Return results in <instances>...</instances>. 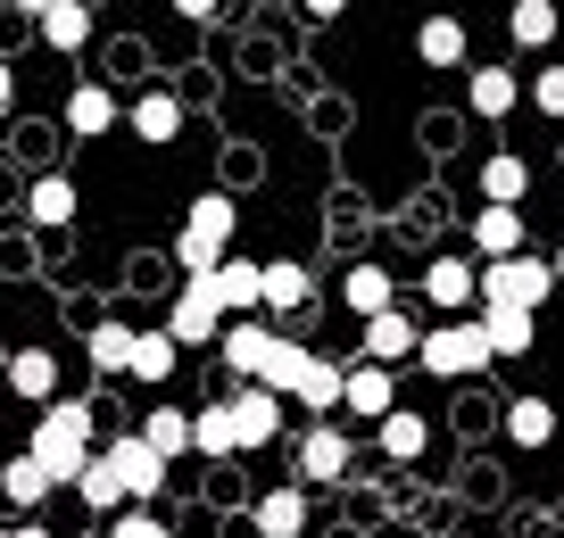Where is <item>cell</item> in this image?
Masks as SVG:
<instances>
[{
    "mask_svg": "<svg viewBox=\"0 0 564 538\" xmlns=\"http://www.w3.org/2000/svg\"><path fill=\"white\" fill-rule=\"evenodd\" d=\"M232 232H241V208H232V191H199V199H192V216H183V232H175V265H183V282H208L216 265L232 257Z\"/></svg>",
    "mask_w": 564,
    "mask_h": 538,
    "instance_id": "cell-2",
    "label": "cell"
},
{
    "mask_svg": "<svg viewBox=\"0 0 564 538\" xmlns=\"http://www.w3.org/2000/svg\"><path fill=\"white\" fill-rule=\"evenodd\" d=\"M474 249H481V265L523 257V208H481L474 216Z\"/></svg>",
    "mask_w": 564,
    "mask_h": 538,
    "instance_id": "cell-20",
    "label": "cell"
},
{
    "mask_svg": "<svg viewBox=\"0 0 564 538\" xmlns=\"http://www.w3.org/2000/svg\"><path fill=\"white\" fill-rule=\"evenodd\" d=\"M133 356H141V331L117 323V315H100V323H91V373H133Z\"/></svg>",
    "mask_w": 564,
    "mask_h": 538,
    "instance_id": "cell-23",
    "label": "cell"
},
{
    "mask_svg": "<svg viewBox=\"0 0 564 538\" xmlns=\"http://www.w3.org/2000/svg\"><path fill=\"white\" fill-rule=\"evenodd\" d=\"M340 415L382 431V422L399 415V373H390V365H349V398H340Z\"/></svg>",
    "mask_w": 564,
    "mask_h": 538,
    "instance_id": "cell-10",
    "label": "cell"
},
{
    "mask_svg": "<svg viewBox=\"0 0 564 538\" xmlns=\"http://www.w3.org/2000/svg\"><path fill=\"white\" fill-rule=\"evenodd\" d=\"M507 439L514 448H547V439H556V406L547 398H514L507 406Z\"/></svg>",
    "mask_w": 564,
    "mask_h": 538,
    "instance_id": "cell-33",
    "label": "cell"
},
{
    "mask_svg": "<svg viewBox=\"0 0 564 538\" xmlns=\"http://www.w3.org/2000/svg\"><path fill=\"white\" fill-rule=\"evenodd\" d=\"M349 481V431L340 422H316V431L300 439V488H333Z\"/></svg>",
    "mask_w": 564,
    "mask_h": 538,
    "instance_id": "cell-13",
    "label": "cell"
},
{
    "mask_svg": "<svg viewBox=\"0 0 564 538\" xmlns=\"http://www.w3.org/2000/svg\"><path fill=\"white\" fill-rule=\"evenodd\" d=\"M547 298H556V265L547 257H507V265H481V307H523V315H540Z\"/></svg>",
    "mask_w": 564,
    "mask_h": 538,
    "instance_id": "cell-4",
    "label": "cell"
},
{
    "mask_svg": "<svg viewBox=\"0 0 564 538\" xmlns=\"http://www.w3.org/2000/svg\"><path fill=\"white\" fill-rule=\"evenodd\" d=\"M556 166H564V141H556Z\"/></svg>",
    "mask_w": 564,
    "mask_h": 538,
    "instance_id": "cell-43",
    "label": "cell"
},
{
    "mask_svg": "<svg viewBox=\"0 0 564 538\" xmlns=\"http://www.w3.org/2000/svg\"><path fill=\"white\" fill-rule=\"evenodd\" d=\"M0 538H51V530H42V521H9Z\"/></svg>",
    "mask_w": 564,
    "mask_h": 538,
    "instance_id": "cell-39",
    "label": "cell"
},
{
    "mask_svg": "<svg viewBox=\"0 0 564 538\" xmlns=\"http://www.w3.org/2000/svg\"><path fill=\"white\" fill-rule=\"evenodd\" d=\"M34 25H42L51 51H84V42H91V9H84V0H42Z\"/></svg>",
    "mask_w": 564,
    "mask_h": 538,
    "instance_id": "cell-22",
    "label": "cell"
},
{
    "mask_svg": "<svg viewBox=\"0 0 564 538\" xmlns=\"http://www.w3.org/2000/svg\"><path fill=\"white\" fill-rule=\"evenodd\" d=\"M208 298L225 307V323H249V315L265 307V265H258V257H225V265L208 274Z\"/></svg>",
    "mask_w": 564,
    "mask_h": 538,
    "instance_id": "cell-9",
    "label": "cell"
},
{
    "mask_svg": "<svg viewBox=\"0 0 564 538\" xmlns=\"http://www.w3.org/2000/svg\"><path fill=\"white\" fill-rule=\"evenodd\" d=\"M340 298H349V315H357V323H373V315H390V307H399V282H390V265L357 257L349 274H340Z\"/></svg>",
    "mask_w": 564,
    "mask_h": 538,
    "instance_id": "cell-14",
    "label": "cell"
},
{
    "mask_svg": "<svg viewBox=\"0 0 564 538\" xmlns=\"http://www.w3.org/2000/svg\"><path fill=\"white\" fill-rule=\"evenodd\" d=\"M166 331H175V348H216V340H225V307L208 298V282H183V290H175Z\"/></svg>",
    "mask_w": 564,
    "mask_h": 538,
    "instance_id": "cell-8",
    "label": "cell"
},
{
    "mask_svg": "<svg viewBox=\"0 0 564 538\" xmlns=\"http://www.w3.org/2000/svg\"><path fill=\"white\" fill-rule=\"evenodd\" d=\"M9 91H18V75H9V58H0V108H9Z\"/></svg>",
    "mask_w": 564,
    "mask_h": 538,
    "instance_id": "cell-40",
    "label": "cell"
},
{
    "mask_svg": "<svg viewBox=\"0 0 564 538\" xmlns=\"http://www.w3.org/2000/svg\"><path fill=\"white\" fill-rule=\"evenodd\" d=\"M51 488H58V481H51V472H42V464H34V455H9V464H0V497L18 505V514H25V521H34V505H42V497H51Z\"/></svg>",
    "mask_w": 564,
    "mask_h": 538,
    "instance_id": "cell-25",
    "label": "cell"
},
{
    "mask_svg": "<svg viewBox=\"0 0 564 538\" xmlns=\"http://www.w3.org/2000/svg\"><path fill=\"white\" fill-rule=\"evenodd\" d=\"M507 34L523 42V51H547V42H556V9H547V0H514Z\"/></svg>",
    "mask_w": 564,
    "mask_h": 538,
    "instance_id": "cell-35",
    "label": "cell"
},
{
    "mask_svg": "<svg viewBox=\"0 0 564 538\" xmlns=\"http://www.w3.org/2000/svg\"><path fill=\"white\" fill-rule=\"evenodd\" d=\"M9 389H18L25 406H58V356L51 348H18V356H9Z\"/></svg>",
    "mask_w": 564,
    "mask_h": 538,
    "instance_id": "cell-19",
    "label": "cell"
},
{
    "mask_svg": "<svg viewBox=\"0 0 564 538\" xmlns=\"http://www.w3.org/2000/svg\"><path fill=\"white\" fill-rule=\"evenodd\" d=\"M75 497H84L91 514H108V521H117L124 505H133V497H124V488H117V472L100 464V455H91V472H84V481H75Z\"/></svg>",
    "mask_w": 564,
    "mask_h": 538,
    "instance_id": "cell-36",
    "label": "cell"
},
{
    "mask_svg": "<svg viewBox=\"0 0 564 538\" xmlns=\"http://www.w3.org/2000/svg\"><path fill=\"white\" fill-rule=\"evenodd\" d=\"M75 538H108V530H75Z\"/></svg>",
    "mask_w": 564,
    "mask_h": 538,
    "instance_id": "cell-42",
    "label": "cell"
},
{
    "mask_svg": "<svg viewBox=\"0 0 564 538\" xmlns=\"http://www.w3.org/2000/svg\"><path fill=\"white\" fill-rule=\"evenodd\" d=\"M547 265H556V282H564V241H556V257H547Z\"/></svg>",
    "mask_w": 564,
    "mask_h": 538,
    "instance_id": "cell-41",
    "label": "cell"
},
{
    "mask_svg": "<svg viewBox=\"0 0 564 538\" xmlns=\"http://www.w3.org/2000/svg\"><path fill=\"white\" fill-rule=\"evenodd\" d=\"M514 100H531V84H514L507 67H474L465 75V108H474V117H514Z\"/></svg>",
    "mask_w": 564,
    "mask_h": 538,
    "instance_id": "cell-17",
    "label": "cell"
},
{
    "mask_svg": "<svg viewBox=\"0 0 564 538\" xmlns=\"http://www.w3.org/2000/svg\"><path fill=\"white\" fill-rule=\"evenodd\" d=\"M340 398H349V365H340V356H307V373H300V389H291V406H300V415H333Z\"/></svg>",
    "mask_w": 564,
    "mask_h": 538,
    "instance_id": "cell-15",
    "label": "cell"
},
{
    "mask_svg": "<svg viewBox=\"0 0 564 538\" xmlns=\"http://www.w3.org/2000/svg\"><path fill=\"white\" fill-rule=\"evenodd\" d=\"M25 455H34V464L51 472L58 488H75V481L91 472V406H84V398L42 406V422L25 431Z\"/></svg>",
    "mask_w": 564,
    "mask_h": 538,
    "instance_id": "cell-1",
    "label": "cell"
},
{
    "mask_svg": "<svg viewBox=\"0 0 564 538\" xmlns=\"http://www.w3.org/2000/svg\"><path fill=\"white\" fill-rule=\"evenodd\" d=\"M423 298H432L448 323H465V307L481 315V265L474 257H432L423 265Z\"/></svg>",
    "mask_w": 564,
    "mask_h": 538,
    "instance_id": "cell-6",
    "label": "cell"
},
{
    "mask_svg": "<svg viewBox=\"0 0 564 538\" xmlns=\"http://www.w3.org/2000/svg\"><path fill=\"white\" fill-rule=\"evenodd\" d=\"M415 365L432 373V382H474V373L498 365V356H490V340H481V323L465 315V323H432V331H423Z\"/></svg>",
    "mask_w": 564,
    "mask_h": 538,
    "instance_id": "cell-3",
    "label": "cell"
},
{
    "mask_svg": "<svg viewBox=\"0 0 564 538\" xmlns=\"http://www.w3.org/2000/svg\"><path fill=\"white\" fill-rule=\"evenodd\" d=\"M141 439H150V448L166 455V464H175V455H192V415H183V406H150V422H141Z\"/></svg>",
    "mask_w": 564,
    "mask_h": 538,
    "instance_id": "cell-32",
    "label": "cell"
},
{
    "mask_svg": "<svg viewBox=\"0 0 564 538\" xmlns=\"http://www.w3.org/2000/svg\"><path fill=\"white\" fill-rule=\"evenodd\" d=\"M523 191H531L523 157H490V166H481V208H523Z\"/></svg>",
    "mask_w": 564,
    "mask_h": 538,
    "instance_id": "cell-29",
    "label": "cell"
},
{
    "mask_svg": "<svg viewBox=\"0 0 564 538\" xmlns=\"http://www.w3.org/2000/svg\"><path fill=\"white\" fill-rule=\"evenodd\" d=\"M108 538H175V530H166L159 505H124V514L108 521Z\"/></svg>",
    "mask_w": 564,
    "mask_h": 538,
    "instance_id": "cell-37",
    "label": "cell"
},
{
    "mask_svg": "<svg viewBox=\"0 0 564 538\" xmlns=\"http://www.w3.org/2000/svg\"><path fill=\"white\" fill-rule=\"evenodd\" d=\"M307 530V488L300 481H282L258 497V538H300Z\"/></svg>",
    "mask_w": 564,
    "mask_h": 538,
    "instance_id": "cell-21",
    "label": "cell"
},
{
    "mask_svg": "<svg viewBox=\"0 0 564 538\" xmlns=\"http://www.w3.org/2000/svg\"><path fill=\"white\" fill-rule=\"evenodd\" d=\"M307 290H316V274H307L300 257H274V265H265V307H274V315L307 307Z\"/></svg>",
    "mask_w": 564,
    "mask_h": 538,
    "instance_id": "cell-31",
    "label": "cell"
},
{
    "mask_svg": "<svg viewBox=\"0 0 564 538\" xmlns=\"http://www.w3.org/2000/svg\"><path fill=\"white\" fill-rule=\"evenodd\" d=\"M474 323L490 340V356H531V340H540V315H523V307H481Z\"/></svg>",
    "mask_w": 564,
    "mask_h": 538,
    "instance_id": "cell-18",
    "label": "cell"
},
{
    "mask_svg": "<svg viewBox=\"0 0 564 538\" xmlns=\"http://www.w3.org/2000/svg\"><path fill=\"white\" fill-rule=\"evenodd\" d=\"M373 439H382V455H390V464H423V448H432V422H423V415H406V406H399V415H390Z\"/></svg>",
    "mask_w": 564,
    "mask_h": 538,
    "instance_id": "cell-28",
    "label": "cell"
},
{
    "mask_svg": "<svg viewBox=\"0 0 564 538\" xmlns=\"http://www.w3.org/2000/svg\"><path fill=\"white\" fill-rule=\"evenodd\" d=\"M415 58L423 67H465V25L457 18H423L415 25Z\"/></svg>",
    "mask_w": 564,
    "mask_h": 538,
    "instance_id": "cell-27",
    "label": "cell"
},
{
    "mask_svg": "<svg viewBox=\"0 0 564 538\" xmlns=\"http://www.w3.org/2000/svg\"><path fill=\"white\" fill-rule=\"evenodd\" d=\"M25 224H75V183L67 174H42L25 191Z\"/></svg>",
    "mask_w": 564,
    "mask_h": 538,
    "instance_id": "cell-30",
    "label": "cell"
},
{
    "mask_svg": "<svg viewBox=\"0 0 564 538\" xmlns=\"http://www.w3.org/2000/svg\"><path fill=\"white\" fill-rule=\"evenodd\" d=\"M415 348H423V323L415 315H373V323H357V365H415Z\"/></svg>",
    "mask_w": 564,
    "mask_h": 538,
    "instance_id": "cell-7",
    "label": "cell"
},
{
    "mask_svg": "<svg viewBox=\"0 0 564 538\" xmlns=\"http://www.w3.org/2000/svg\"><path fill=\"white\" fill-rule=\"evenodd\" d=\"M100 464L117 472V488H124V497H133V505H159V488H166V455L150 448V439H141V431L108 439V448H100Z\"/></svg>",
    "mask_w": 564,
    "mask_h": 538,
    "instance_id": "cell-5",
    "label": "cell"
},
{
    "mask_svg": "<svg viewBox=\"0 0 564 538\" xmlns=\"http://www.w3.org/2000/svg\"><path fill=\"white\" fill-rule=\"evenodd\" d=\"M117 124H124L117 91H100V84H75L67 91V133L75 141H100V133H117Z\"/></svg>",
    "mask_w": 564,
    "mask_h": 538,
    "instance_id": "cell-16",
    "label": "cell"
},
{
    "mask_svg": "<svg viewBox=\"0 0 564 538\" xmlns=\"http://www.w3.org/2000/svg\"><path fill=\"white\" fill-rule=\"evenodd\" d=\"M124 124H133L141 141H175L183 133V100H175V91H141V100L124 108Z\"/></svg>",
    "mask_w": 564,
    "mask_h": 538,
    "instance_id": "cell-26",
    "label": "cell"
},
{
    "mask_svg": "<svg viewBox=\"0 0 564 538\" xmlns=\"http://www.w3.org/2000/svg\"><path fill=\"white\" fill-rule=\"evenodd\" d=\"M225 373L232 382H265V365H274V348H282V331H265L258 315H249V323H225Z\"/></svg>",
    "mask_w": 564,
    "mask_h": 538,
    "instance_id": "cell-12",
    "label": "cell"
},
{
    "mask_svg": "<svg viewBox=\"0 0 564 538\" xmlns=\"http://www.w3.org/2000/svg\"><path fill=\"white\" fill-rule=\"evenodd\" d=\"M192 455H208V464H225V455H241V431H232V406H199L192 415Z\"/></svg>",
    "mask_w": 564,
    "mask_h": 538,
    "instance_id": "cell-24",
    "label": "cell"
},
{
    "mask_svg": "<svg viewBox=\"0 0 564 538\" xmlns=\"http://www.w3.org/2000/svg\"><path fill=\"white\" fill-rule=\"evenodd\" d=\"M225 406H232V431H241V455H249V448H274V439H282V398H274L265 382H241Z\"/></svg>",
    "mask_w": 564,
    "mask_h": 538,
    "instance_id": "cell-11",
    "label": "cell"
},
{
    "mask_svg": "<svg viewBox=\"0 0 564 538\" xmlns=\"http://www.w3.org/2000/svg\"><path fill=\"white\" fill-rule=\"evenodd\" d=\"M175 365H183V348H175V331H166V323H159V331H141L133 382H150V389H159V382H166V373H175Z\"/></svg>",
    "mask_w": 564,
    "mask_h": 538,
    "instance_id": "cell-34",
    "label": "cell"
},
{
    "mask_svg": "<svg viewBox=\"0 0 564 538\" xmlns=\"http://www.w3.org/2000/svg\"><path fill=\"white\" fill-rule=\"evenodd\" d=\"M531 108H540V117H556V124H564V58H547V67L531 75Z\"/></svg>",
    "mask_w": 564,
    "mask_h": 538,
    "instance_id": "cell-38",
    "label": "cell"
}]
</instances>
